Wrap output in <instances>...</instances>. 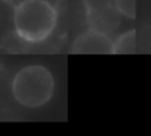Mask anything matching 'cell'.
Instances as JSON below:
<instances>
[{"mask_svg": "<svg viewBox=\"0 0 151 136\" xmlns=\"http://www.w3.org/2000/svg\"><path fill=\"white\" fill-rule=\"evenodd\" d=\"M56 21V9L45 0H23L15 8V31L25 41L39 42L45 40L53 31Z\"/></svg>", "mask_w": 151, "mask_h": 136, "instance_id": "1", "label": "cell"}, {"mask_svg": "<svg viewBox=\"0 0 151 136\" xmlns=\"http://www.w3.org/2000/svg\"><path fill=\"white\" fill-rule=\"evenodd\" d=\"M12 95L21 106L40 107L52 98L55 91V78L47 68L29 65L16 73L12 81Z\"/></svg>", "mask_w": 151, "mask_h": 136, "instance_id": "2", "label": "cell"}, {"mask_svg": "<svg viewBox=\"0 0 151 136\" xmlns=\"http://www.w3.org/2000/svg\"><path fill=\"white\" fill-rule=\"evenodd\" d=\"M72 52L91 53V54H96V53L110 54V53H114V42L106 34L89 29L76 38L73 46H72Z\"/></svg>", "mask_w": 151, "mask_h": 136, "instance_id": "3", "label": "cell"}, {"mask_svg": "<svg viewBox=\"0 0 151 136\" xmlns=\"http://www.w3.org/2000/svg\"><path fill=\"white\" fill-rule=\"evenodd\" d=\"M121 17L122 15L115 9L114 5L102 8V9L86 11V20L90 29L104 33L106 36L113 33L119 26Z\"/></svg>", "mask_w": 151, "mask_h": 136, "instance_id": "4", "label": "cell"}, {"mask_svg": "<svg viewBox=\"0 0 151 136\" xmlns=\"http://www.w3.org/2000/svg\"><path fill=\"white\" fill-rule=\"evenodd\" d=\"M137 50V33L135 29L122 33L114 41V53L117 54H129Z\"/></svg>", "mask_w": 151, "mask_h": 136, "instance_id": "5", "label": "cell"}, {"mask_svg": "<svg viewBox=\"0 0 151 136\" xmlns=\"http://www.w3.org/2000/svg\"><path fill=\"white\" fill-rule=\"evenodd\" d=\"M114 7L122 16L135 19V0H114Z\"/></svg>", "mask_w": 151, "mask_h": 136, "instance_id": "6", "label": "cell"}, {"mask_svg": "<svg viewBox=\"0 0 151 136\" xmlns=\"http://www.w3.org/2000/svg\"><path fill=\"white\" fill-rule=\"evenodd\" d=\"M82 1L86 11L102 9V8L114 5V0H82Z\"/></svg>", "mask_w": 151, "mask_h": 136, "instance_id": "7", "label": "cell"}]
</instances>
